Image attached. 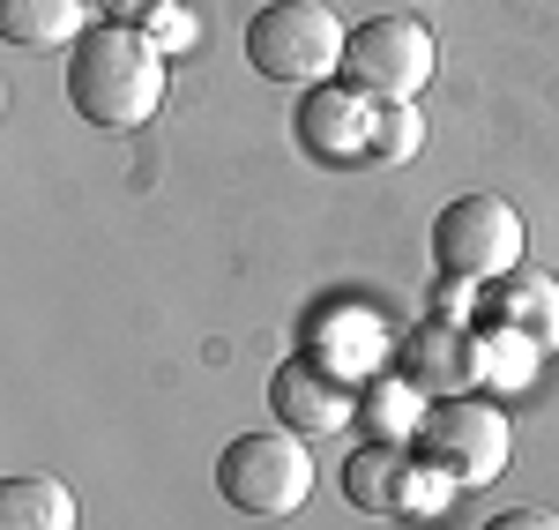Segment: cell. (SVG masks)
Instances as JSON below:
<instances>
[{
    "label": "cell",
    "mask_w": 559,
    "mask_h": 530,
    "mask_svg": "<svg viewBox=\"0 0 559 530\" xmlns=\"http://www.w3.org/2000/svg\"><path fill=\"white\" fill-rule=\"evenodd\" d=\"M426 142V120L418 105H381V142H373V165H411Z\"/></svg>",
    "instance_id": "cell-14"
},
{
    "label": "cell",
    "mask_w": 559,
    "mask_h": 530,
    "mask_svg": "<svg viewBox=\"0 0 559 530\" xmlns=\"http://www.w3.org/2000/svg\"><path fill=\"white\" fill-rule=\"evenodd\" d=\"M508 411L485 397H440L426 403V419H418V434H411V456L426 463L432 479H448V486H492L500 471H508Z\"/></svg>",
    "instance_id": "cell-3"
},
{
    "label": "cell",
    "mask_w": 559,
    "mask_h": 530,
    "mask_svg": "<svg viewBox=\"0 0 559 530\" xmlns=\"http://www.w3.org/2000/svg\"><path fill=\"white\" fill-rule=\"evenodd\" d=\"M68 105L90 128L128 134L142 120H157L165 105V52L150 45L142 23H90L83 38L68 45Z\"/></svg>",
    "instance_id": "cell-1"
},
{
    "label": "cell",
    "mask_w": 559,
    "mask_h": 530,
    "mask_svg": "<svg viewBox=\"0 0 559 530\" xmlns=\"http://www.w3.org/2000/svg\"><path fill=\"white\" fill-rule=\"evenodd\" d=\"M269 411H276V426H292V434H306V441H329V434H344L350 419H358V381L336 374L321 352H299V358L276 366Z\"/></svg>",
    "instance_id": "cell-7"
},
{
    "label": "cell",
    "mask_w": 559,
    "mask_h": 530,
    "mask_svg": "<svg viewBox=\"0 0 559 530\" xmlns=\"http://www.w3.org/2000/svg\"><path fill=\"white\" fill-rule=\"evenodd\" d=\"M344 52H350V31L321 0H269L247 23V60L269 83L321 90L329 75H344Z\"/></svg>",
    "instance_id": "cell-2"
},
{
    "label": "cell",
    "mask_w": 559,
    "mask_h": 530,
    "mask_svg": "<svg viewBox=\"0 0 559 530\" xmlns=\"http://www.w3.org/2000/svg\"><path fill=\"white\" fill-rule=\"evenodd\" d=\"M432 60H440V45L418 15H373L350 31L344 83L366 90L373 105H418V90L432 83Z\"/></svg>",
    "instance_id": "cell-6"
},
{
    "label": "cell",
    "mask_w": 559,
    "mask_h": 530,
    "mask_svg": "<svg viewBox=\"0 0 559 530\" xmlns=\"http://www.w3.org/2000/svg\"><path fill=\"white\" fill-rule=\"evenodd\" d=\"M216 493L239 516H299L306 493H313V448H306V434H292V426L239 434L216 456Z\"/></svg>",
    "instance_id": "cell-5"
},
{
    "label": "cell",
    "mask_w": 559,
    "mask_h": 530,
    "mask_svg": "<svg viewBox=\"0 0 559 530\" xmlns=\"http://www.w3.org/2000/svg\"><path fill=\"white\" fill-rule=\"evenodd\" d=\"M344 493L366 516H440L448 479H432L403 441H381V448H358L344 463Z\"/></svg>",
    "instance_id": "cell-8"
},
{
    "label": "cell",
    "mask_w": 559,
    "mask_h": 530,
    "mask_svg": "<svg viewBox=\"0 0 559 530\" xmlns=\"http://www.w3.org/2000/svg\"><path fill=\"white\" fill-rule=\"evenodd\" d=\"M142 31H150V45H157V52H179V45H194V38H202V23H194V15H187L179 0L150 8V15H142Z\"/></svg>",
    "instance_id": "cell-16"
},
{
    "label": "cell",
    "mask_w": 559,
    "mask_h": 530,
    "mask_svg": "<svg viewBox=\"0 0 559 530\" xmlns=\"http://www.w3.org/2000/svg\"><path fill=\"white\" fill-rule=\"evenodd\" d=\"M403 419H411V434H418V419H426V397L411 389V381H381V397H373V426H381L388 441L403 434Z\"/></svg>",
    "instance_id": "cell-15"
},
{
    "label": "cell",
    "mask_w": 559,
    "mask_h": 530,
    "mask_svg": "<svg viewBox=\"0 0 559 530\" xmlns=\"http://www.w3.org/2000/svg\"><path fill=\"white\" fill-rule=\"evenodd\" d=\"M403 381L432 403L485 389V337H477V329H455V321H426V329L403 344Z\"/></svg>",
    "instance_id": "cell-10"
},
{
    "label": "cell",
    "mask_w": 559,
    "mask_h": 530,
    "mask_svg": "<svg viewBox=\"0 0 559 530\" xmlns=\"http://www.w3.org/2000/svg\"><path fill=\"white\" fill-rule=\"evenodd\" d=\"M299 142L321 157V165H358V157H373V142H381V105L366 97V90L350 83H321L299 97Z\"/></svg>",
    "instance_id": "cell-9"
},
{
    "label": "cell",
    "mask_w": 559,
    "mask_h": 530,
    "mask_svg": "<svg viewBox=\"0 0 559 530\" xmlns=\"http://www.w3.org/2000/svg\"><path fill=\"white\" fill-rule=\"evenodd\" d=\"M522 247H530V232H522V210L515 202H500V195H455L440 217H432V262L448 284H500V276H515L522 269Z\"/></svg>",
    "instance_id": "cell-4"
},
{
    "label": "cell",
    "mask_w": 559,
    "mask_h": 530,
    "mask_svg": "<svg viewBox=\"0 0 559 530\" xmlns=\"http://www.w3.org/2000/svg\"><path fill=\"white\" fill-rule=\"evenodd\" d=\"M90 23H83V0H0V38L8 45H75Z\"/></svg>",
    "instance_id": "cell-12"
},
{
    "label": "cell",
    "mask_w": 559,
    "mask_h": 530,
    "mask_svg": "<svg viewBox=\"0 0 559 530\" xmlns=\"http://www.w3.org/2000/svg\"><path fill=\"white\" fill-rule=\"evenodd\" d=\"M477 321L515 329L522 344H537V352H559V284H552V276H537V269H515V276L485 284Z\"/></svg>",
    "instance_id": "cell-11"
},
{
    "label": "cell",
    "mask_w": 559,
    "mask_h": 530,
    "mask_svg": "<svg viewBox=\"0 0 559 530\" xmlns=\"http://www.w3.org/2000/svg\"><path fill=\"white\" fill-rule=\"evenodd\" d=\"M0 530H75V493L60 479H8L0 486Z\"/></svg>",
    "instance_id": "cell-13"
},
{
    "label": "cell",
    "mask_w": 559,
    "mask_h": 530,
    "mask_svg": "<svg viewBox=\"0 0 559 530\" xmlns=\"http://www.w3.org/2000/svg\"><path fill=\"white\" fill-rule=\"evenodd\" d=\"M150 8H165V0H105V15H112V23H142Z\"/></svg>",
    "instance_id": "cell-18"
},
{
    "label": "cell",
    "mask_w": 559,
    "mask_h": 530,
    "mask_svg": "<svg viewBox=\"0 0 559 530\" xmlns=\"http://www.w3.org/2000/svg\"><path fill=\"white\" fill-rule=\"evenodd\" d=\"M485 530H559V516L552 508H500Z\"/></svg>",
    "instance_id": "cell-17"
}]
</instances>
